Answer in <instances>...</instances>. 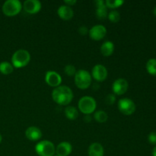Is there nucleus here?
Returning a JSON list of instances; mask_svg holds the SVG:
<instances>
[{"instance_id":"f257e3e1","label":"nucleus","mask_w":156,"mask_h":156,"mask_svg":"<svg viewBox=\"0 0 156 156\" xmlns=\"http://www.w3.org/2000/svg\"><path fill=\"white\" fill-rule=\"evenodd\" d=\"M52 98L58 105L66 106L73 101V91L67 86L56 87L52 92Z\"/></svg>"},{"instance_id":"f03ea898","label":"nucleus","mask_w":156,"mask_h":156,"mask_svg":"<svg viewBox=\"0 0 156 156\" xmlns=\"http://www.w3.org/2000/svg\"><path fill=\"white\" fill-rule=\"evenodd\" d=\"M30 60V54L26 50H18L12 56V63L15 68H22L26 66Z\"/></svg>"},{"instance_id":"7ed1b4c3","label":"nucleus","mask_w":156,"mask_h":156,"mask_svg":"<svg viewBox=\"0 0 156 156\" xmlns=\"http://www.w3.org/2000/svg\"><path fill=\"white\" fill-rule=\"evenodd\" d=\"M75 83L80 89H86L91 84V75L86 70H79L75 75Z\"/></svg>"},{"instance_id":"20e7f679","label":"nucleus","mask_w":156,"mask_h":156,"mask_svg":"<svg viewBox=\"0 0 156 156\" xmlns=\"http://www.w3.org/2000/svg\"><path fill=\"white\" fill-rule=\"evenodd\" d=\"M97 107L95 100L91 96H84L81 98L79 101V109L85 115L91 114L94 112Z\"/></svg>"},{"instance_id":"39448f33","label":"nucleus","mask_w":156,"mask_h":156,"mask_svg":"<svg viewBox=\"0 0 156 156\" xmlns=\"http://www.w3.org/2000/svg\"><path fill=\"white\" fill-rule=\"evenodd\" d=\"M35 151L39 156H53L56 152V149L53 143L48 140H44L36 145Z\"/></svg>"},{"instance_id":"423d86ee","label":"nucleus","mask_w":156,"mask_h":156,"mask_svg":"<svg viewBox=\"0 0 156 156\" xmlns=\"http://www.w3.org/2000/svg\"><path fill=\"white\" fill-rule=\"evenodd\" d=\"M22 9L21 2L18 0H8L2 5V12L7 16H15Z\"/></svg>"},{"instance_id":"0eeeda50","label":"nucleus","mask_w":156,"mask_h":156,"mask_svg":"<svg viewBox=\"0 0 156 156\" xmlns=\"http://www.w3.org/2000/svg\"><path fill=\"white\" fill-rule=\"evenodd\" d=\"M118 109L124 115H131L136 111V105L131 99L121 98L118 101Z\"/></svg>"},{"instance_id":"6e6552de","label":"nucleus","mask_w":156,"mask_h":156,"mask_svg":"<svg viewBox=\"0 0 156 156\" xmlns=\"http://www.w3.org/2000/svg\"><path fill=\"white\" fill-rule=\"evenodd\" d=\"M129 84L128 82L125 79H116L112 85V90L114 93L117 95H122L125 94L126 91L128 90Z\"/></svg>"},{"instance_id":"1a4fd4ad","label":"nucleus","mask_w":156,"mask_h":156,"mask_svg":"<svg viewBox=\"0 0 156 156\" xmlns=\"http://www.w3.org/2000/svg\"><path fill=\"white\" fill-rule=\"evenodd\" d=\"M45 82L51 87H59L62 82V77L55 71H48L45 75Z\"/></svg>"},{"instance_id":"9d476101","label":"nucleus","mask_w":156,"mask_h":156,"mask_svg":"<svg viewBox=\"0 0 156 156\" xmlns=\"http://www.w3.org/2000/svg\"><path fill=\"white\" fill-rule=\"evenodd\" d=\"M90 37L94 41H101L105 37L107 34V29L103 25H95L88 30Z\"/></svg>"},{"instance_id":"9b49d317","label":"nucleus","mask_w":156,"mask_h":156,"mask_svg":"<svg viewBox=\"0 0 156 156\" xmlns=\"http://www.w3.org/2000/svg\"><path fill=\"white\" fill-rule=\"evenodd\" d=\"M92 76L98 82H103L108 77V70L105 66L98 64L93 67Z\"/></svg>"},{"instance_id":"f8f14e48","label":"nucleus","mask_w":156,"mask_h":156,"mask_svg":"<svg viewBox=\"0 0 156 156\" xmlns=\"http://www.w3.org/2000/svg\"><path fill=\"white\" fill-rule=\"evenodd\" d=\"M24 11L28 14H36L41 9V3L38 0H27L23 5Z\"/></svg>"},{"instance_id":"ddd939ff","label":"nucleus","mask_w":156,"mask_h":156,"mask_svg":"<svg viewBox=\"0 0 156 156\" xmlns=\"http://www.w3.org/2000/svg\"><path fill=\"white\" fill-rule=\"evenodd\" d=\"M94 3L96 6V16L99 19H105L108 15V10H107L108 8L105 5V2H104L103 0H96Z\"/></svg>"},{"instance_id":"4468645a","label":"nucleus","mask_w":156,"mask_h":156,"mask_svg":"<svg viewBox=\"0 0 156 156\" xmlns=\"http://www.w3.org/2000/svg\"><path fill=\"white\" fill-rule=\"evenodd\" d=\"M57 14L59 18H62V20H65V21L72 19L73 18V15H74L73 9L68 5H65L59 6L57 10Z\"/></svg>"},{"instance_id":"2eb2a0df","label":"nucleus","mask_w":156,"mask_h":156,"mask_svg":"<svg viewBox=\"0 0 156 156\" xmlns=\"http://www.w3.org/2000/svg\"><path fill=\"white\" fill-rule=\"evenodd\" d=\"M25 136L30 141H37L42 137V133L36 126H30L25 131Z\"/></svg>"},{"instance_id":"dca6fc26","label":"nucleus","mask_w":156,"mask_h":156,"mask_svg":"<svg viewBox=\"0 0 156 156\" xmlns=\"http://www.w3.org/2000/svg\"><path fill=\"white\" fill-rule=\"evenodd\" d=\"M73 151V147L69 143L62 142L57 146L56 149V155L59 156H68Z\"/></svg>"},{"instance_id":"f3484780","label":"nucleus","mask_w":156,"mask_h":156,"mask_svg":"<svg viewBox=\"0 0 156 156\" xmlns=\"http://www.w3.org/2000/svg\"><path fill=\"white\" fill-rule=\"evenodd\" d=\"M88 156H104L105 150L101 144L98 143H94L88 147Z\"/></svg>"},{"instance_id":"a211bd4d","label":"nucleus","mask_w":156,"mask_h":156,"mask_svg":"<svg viewBox=\"0 0 156 156\" xmlns=\"http://www.w3.org/2000/svg\"><path fill=\"white\" fill-rule=\"evenodd\" d=\"M114 51V44L111 41H105L101 47V53L105 56H110Z\"/></svg>"},{"instance_id":"6ab92c4d","label":"nucleus","mask_w":156,"mask_h":156,"mask_svg":"<svg viewBox=\"0 0 156 156\" xmlns=\"http://www.w3.org/2000/svg\"><path fill=\"white\" fill-rule=\"evenodd\" d=\"M66 117L71 120H74L79 117V112L78 110L73 106H68L65 109Z\"/></svg>"},{"instance_id":"aec40b11","label":"nucleus","mask_w":156,"mask_h":156,"mask_svg":"<svg viewBox=\"0 0 156 156\" xmlns=\"http://www.w3.org/2000/svg\"><path fill=\"white\" fill-rule=\"evenodd\" d=\"M14 67L12 64L8 62H2L0 63V73L3 75H9L13 72Z\"/></svg>"},{"instance_id":"412c9836","label":"nucleus","mask_w":156,"mask_h":156,"mask_svg":"<svg viewBox=\"0 0 156 156\" xmlns=\"http://www.w3.org/2000/svg\"><path fill=\"white\" fill-rule=\"evenodd\" d=\"M94 118L98 123H105L108 120V116L104 111H98L94 113Z\"/></svg>"},{"instance_id":"4be33fe9","label":"nucleus","mask_w":156,"mask_h":156,"mask_svg":"<svg viewBox=\"0 0 156 156\" xmlns=\"http://www.w3.org/2000/svg\"><path fill=\"white\" fill-rule=\"evenodd\" d=\"M147 72L152 76H156V59H150L146 63Z\"/></svg>"},{"instance_id":"5701e85b","label":"nucleus","mask_w":156,"mask_h":156,"mask_svg":"<svg viewBox=\"0 0 156 156\" xmlns=\"http://www.w3.org/2000/svg\"><path fill=\"white\" fill-rule=\"evenodd\" d=\"M123 3H124V1H123V0H115V1L107 0L105 2V5L107 8H110V9H116V8L121 6Z\"/></svg>"},{"instance_id":"b1692460","label":"nucleus","mask_w":156,"mask_h":156,"mask_svg":"<svg viewBox=\"0 0 156 156\" xmlns=\"http://www.w3.org/2000/svg\"><path fill=\"white\" fill-rule=\"evenodd\" d=\"M108 18L113 23H117L120 21V15L117 11L113 10L108 14Z\"/></svg>"},{"instance_id":"393cba45","label":"nucleus","mask_w":156,"mask_h":156,"mask_svg":"<svg viewBox=\"0 0 156 156\" xmlns=\"http://www.w3.org/2000/svg\"><path fill=\"white\" fill-rule=\"evenodd\" d=\"M64 72H65L66 74L69 76H73L76 75V67L73 65H67L65 66V69H64Z\"/></svg>"},{"instance_id":"a878e982","label":"nucleus","mask_w":156,"mask_h":156,"mask_svg":"<svg viewBox=\"0 0 156 156\" xmlns=\"http://www.w3.org/2000/svg\"><path fill=\"white\" fill-rule=\"evenodd\" d=\"M115 101H116V97L115 95L113 94H108V95L106 97V98H105V102H106L107 105H112L115 102Z\"/></svg>"},{"instance_id":"bb28decb","label":"nucleus","mask_w":156,"mask_h":156,"mask_svg":"<svg viewBox=\"0 0 156 156\" xmlns=\"http://www.w3.org/2000/svg\"><path fill=\"white\" fill-rule=\"evenodd\" d=\"M148 140L152 145H156V132H151L148 136Z\"/></svg>"},{"instance_id":"cd10ccee","label":"nucleus","mask_w":156,"mask_h":156,"mask_svg":"<svg viewBox=\"0 0 156 156\" xmlns=\"http://www.w3.org/2000/svg\"><path fill=\"white\" fill-rule=\"evenodd\" d=\"M78 31L81 35H86L88 33V29L85 26H81L79 30H78Z\"/></svg>"},{"instance_id":"c85d7f7f","label":"nucleus","mask_w":156,"mask_h":156,"mask_svg":"<svg viewBox=\"0 0 156 156\" xmlns=\"http://www.w3.org/2000/svg\"><path fill=\"white\" fill-rule=\"evenodd\" d=\"M64 2L66 3V5H68V6H73V5H75L76 3V0H65Z\"/></svg>"},{"instance_id":"c756f323","label":"nucleus","mask_w":156,"mask_h":156,"mask_svg":"<svg viewBox=\"0 0 156 156\" xmlns=\"http://www.w3.org/2000/svg\"><path fill=\"white\" fill-rule=\"evenodd\" d=\"M84 120H85L86 123H90L92 120V117L90 116V114H88V115H85V117H84Z\"/></svg>"},{"instance_id":"7c9ffc66","label":"nucleus","mask_w":156,"mask_h":156,"mask_svg":"<svg viewBox=\"0 0 156 156\" xmlns=\"http://www.w3.org/2000/svg\"><path fill=\"white\" fill-rule=\"evenodd\" d=\"M152 156H156V146L152 149Z\"/></svg>"},{"instance_id":"2f4dec72","label":"nucleus","mask_w":156,"mask_h":156,"mask_svg":"<svg viewBox=\"0 0 156 156\" xmlns=\"http://www.w3.org/2000/svg\"><path fill=\"white\" fill-rule=\"evenodd\" d=\"M153 14L156 16V6L154 8V9H153Z\"/></svg>"},{"instance_id":"473e14b6","label":"nucleus","mask_w":156,"mask_h":156,"mask_svg":"<svg viewBox=\"0 0 156 156\" xmlns=\"http://www.w3.org/2000/svg\"><path fill=\"white\" fill-rule=\"evenodd\" d=\"M2 136H1V134H0V143H1V142H2Z\"/></svg>"},{"instance_id":"72a5a7b5","label":"nucleus","mask_w":156,"mask_h":156,"mask_svg":"<svg viewBox=\"0 0 156 156\" xmlns=\"http://www.w3.org/2000/svg\"><path fill=\"white\" fill-rule=\"evenodd\" d=\"M53 156H59V155H53Z\"/></svg>"}]
</instances>
